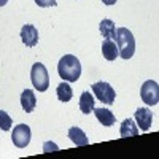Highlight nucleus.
Instances as JSON below:
<instances>
[{"label":"nucleus","instance_id":"2eb2a0df","mask_svg":"<svg viewBox=\"0 0 159 159\" xmlns=\"http://www.w3.org/2000/svg\"><path fill=\"white\" fill-rule=\"evenodd\" d=\"M119 135H121L123 139L126 137H135L139 135V127L135 126L134 119H124L123 124H121V130H119Z\"/></svg>","mask_w":159,"mask_h":159},{"label":"nucleus","instance_id":"1a4fd4ad","mask_svg":"<svg viewBox=\"0 0 159 159\" xmlns=\"http://www.w3.org/2000/svg\"><path fill=\"white\" fill-rule=\"evenodd\" d=\"M35 105H37V99L32 89H24L22 94H21V107L25 113H32L35 110Z\"/></svg>","mask_w":159,"mask_h":159},{"label":"nucleus","instance_id":"6e6552de","mask_svg":"<svg viewBox=\"0 0 159 159\" xmlns=\"http://www.w3.org/2000/svg\"><path fill=\"white\" fill-rule=\"evenodd\" d=\"M135 121L139 124V127L143 130V132H147L150 130L151 127V123H153V113L150 111V108L147 107H142L135 111Z\"/></svg>","mask_w":159,"mask_h":159},{"label":"nucleus","instance_id":"412c9836","mask_svg":"<svg viewBox=\"0 0 159 159\" xmlns=\"http://www.w3.org/2000/svg\"><path fill=\"white\" fill-rule=\"evenodd\" d=\"M7 2H8V0H0V7H3V5H7Z\"/></svg>","mask_w":159,"mask_h":159},{"label":"nucleus","instance_id":"f8f14e48","mask_svg":"<svg viewBox=\"0 0 159 159\" xmlns=\"http://www.w3.org/2000/svg\"><path fill=\"white\" fill-rule=\"evenodd\" d=\"M69 139L76 145V147H86V145L89 143L88 140V135L84 134V132L80 129V127H70L69 129Z\"/></svg>","mask_w":159,"mask_h":159},{"label":"nucleus","instance_id":"423d86ee","mask_svg":"<svg viewBox=\"0 0 159 159\" xmlns=\"http://www.w3.org/2000/svg\"><path fill=\"white\" fill-rule=\"evenodd\" d=\"M11 140L16 148H25L30 142V127L27 124H18L13 129Z\"/></svg>","mask_w":159,"mask_h":159},{"label":"nucleus","instance_id":"dca6fc26","mask_svg":"<svg viewBox=\"0 0 159 159\" xmlns=\"http://www.w3.org/2000/svg\"><path fill=\"white\" fill-rule=\"evenodd\" d=\"M56 92H57V99L61 102H69L72 99V96H73V91H72V88H70L69 83H61L57 86Z\"/></svg>","mask_w":159,"mask_h":159},{"label":"nucleus","instance_id":"f03ea898","mask_svg":"<svg viewBox=\"0 0 159 159\" xmlns=\"http://www.w3.org/2000/svg\"><path fill=\"white\" fill-rule=\"evenodd\" d=\"M116 46H118V54L123 59H130L135 52V40L132 32L126 27L116 29Z\"/></svg>","mask_w":159,"mask_h":159},{"label":"nucleus","instance_id":"9b49d317","mask_svg":"<svg viewBox=\"0 0 159 159\" xmlns=\"http://www.w3.org/2000/svg\"><path fill=\"white\" fill-rule=\"evenodd\" d=\"M92 111L96 113V118L99 119V123H102V126L110 127V126H113L115 121H116L115 115H113L108 108H94Z\"/></svg>","mask_w":159,"mask_h":159},{"label":"nucleus","instance_id":"9d476101","mask_svg":"<svg viewBox=\"0 0 159 159\" xmlns=\"http://www.w3.org/2000/svg\"><path fill=\"white\" fill-rule=\"evenodd\" d=\"M99 30H100L103 38H108V40L116 38V25L111 19H102L99 24Z\"/></svg>","mask_w":159,"mask_h":159},{"label":"nucleus","instance_id":"6ab92c4d","mask_svg":"<svg viewBox=\"0 0 159 159\" xmlns=\"http://www.w3.org/2000/svg\"><path fill=\"white\" fill-rule=\"evenodd\" d=\"M59 147L56 143H51V142H45L43 145V153H49V151H57Z\"/></svg>","mask_w":159,"mask_h":159},{"label":"nucleus","instance_id":"20e7f679","mask_svg":"<svg viewBox=\"0 0 159 159\" xmlns=\"http://www.w3.org/2000/svg\"><path fill=\"white\" fill-rule=\"evenodd\" d=\"M92 92H94V96L103 102V103H107V105H111L115 103V97H116V92L115 89L108 84V83H105V81H97L91 86Z\"/></svg>","mask_w":159,"mask_h":159},{"label":"nucleus","instance_id":"aec40b11","mask_svg":"<svg viewBox=\"0 0 159 159\" xmlns=\"http://www.w3.org/2000/svg\"><path fill=\"white\" fill-rule=\"evenodd\" d=\"M102 2H103L105 5H115V3L118 2V0H102Z\"/></svg>","mask_w":159,"mask_h":159},{"label":"nucleus","instance_id":"f3484780","mask_svg":"<svg viewBox=\"0 0 159 159\" xmlns=\"http://www.w3.org/2000/svg\"><path fill=\"white\" fill-rule=\"evenodd\" d=\"M11 116L7 113V111H3V110H0V129L2 130H10V127H11Z\"/></svg>","mask_w":159,"mask_h":159},{"label":"nucleus","instance_id":"f257e3e1","mask_svg":"<svg viewBox=\"0 0 159 159\" xmlns=\"http://www.w3.org/2000/svg\"><path fill=\"white\" fill-rule=\"evenodd\" d=\"M57 73L64 81L75 83L81 75V64H80L78 57L73 54H65L64 57H61L57 64Z\"/></svg>","mask_w":159,"mask_h":159},{"label":"nucleus","instance_id":"4468645a","mask_svg":"<svg viewBox=\"0 0 159 159\" xmlns=\"http://www.w3.org/2000/svg\"><path fill=\"white\" fill-rule=\"evenodd\" d=\"M94 96L91 94L89 91H84L81 97H80V110H81V113L84 115H89L92 110H94Z\"/></svg>","mask_w":159,"mask_h":159},{"label":"nucleus","instance_id":"0eeeda50","mask_svg":"<svg viewBox=\"0 0 159 159\" xmlns=\"http://www.w3.org/2000/svg\"><path fill=\"white\" fill-rule=\"evenodd\" d=\"M21 40H22V43L25 46L34 48L38 43V30H37L35 25H32V24L22 25V29H21Z\"/></svg>","mask_w":159,"mask_h":159},{"label":"nucleus","instance_id":"39448f33","mask_svg":"<svg viewBox=\"0 0 159 159\" xmlns=\"http://www.w3.org/2000/svg\"><path fill=\"white\" fill-rule=\"evenodd\" d=\"M140 96H142V100L147 103V105H157L159 102V86L156 81L153 80H148L142 84V89H140Z\"/></svg>","mask_w":159,"mask_h":159},{"label":"nucleus","instance_id":"ddd939ff","mask_svg":"<svg viewBox=\"0 0 159 159\" xmlns=\"http://www.w3.org/2000/svg\"><path fill=\"white\" fill-rule=\"evenodd\" d=\"M102 54L107 61H115L119 54H118V46L113 40H108L105 38L103 43H102Z\"/></svg>","mask_w":159,"mask_h":159},{"label":"nucleus","instance_id":"7ed1b4c3","mask_svg":"<svg viewBox=\"0 0 159 159\" xmlns=\"http://www.w3.org/2000/svg\"><path fill=\"white\" fill-rule=\"evenodd\" d=\"M30 80H32V84L37 91L40 92H45L49 86V75L48 70L43 64H34L32 65V70H30Z\"/></svg>","mask_w":159,"mask_h":159},{"label":"nucleus","instance_id":"a211bd4d","mask_svg":"<svg viewBox=\"0 0 159 159\" xmlns=\"http://www.w3.org/2000/svg\"><path fill=\"white\" fill-rule=\"evenodd\" d=\"M35 3L40 8H48V7H56L57 5L56 0H35Z\"/></svg>","mask_w":159,"mask_h":159}]
</instances>
